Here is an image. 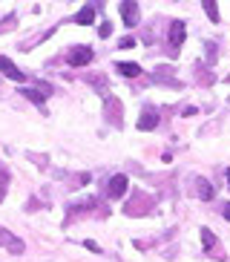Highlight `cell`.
<instances>
[{
	"label": "cell",
	"instance_id": "obj_1",
	"mask_svg": "<svg viewBox=\"0 0 230 262\" xmlns=\"http://www.w3.org/2000/svg\"><path fill=\"white\" fill-rule=\"evenodd\" d=\"M153 196H150V193H144V190H135L130 196V202H127V205H124V213L127 216H147L150 213V210H153Z\"/></svg>",
	"mask_w": 230,
	"mask_h": 262
},
{
	"label": "cell",
	"instance_id": "obj_2",
	"mask_svg": "<svg viewBox=\"0 0 230 262\" xmlns=\"http://www.w3.org/2000/svg\"><path fill=\"white\" fill-rule=\"evenodd\" d=\"M0 248H6L9 254H15V256H20L23 251H26V242L23 239H17L12 231H6L3 225H0Z\"/></svg>",
	"mask_w": 230,
	"mask_h": 262
},
{
	"label": "cell",
	"instance_id": "obj_3",
	"mask_svg": "<svg viewBox=\"0 0 230 262\" xmlns=\"http://www.w3.org/2000/svg\"><path fill=\"white\" fill-rule=\"evenodd\" d=\"M104 110H107V121L115 124V127H121L124 124V113H121V101L112 98V95H107V101H104Z\"/></svg>",
	"mask_w": 230,
	"mask_h": 262
},
{
	"label": "cell",
	"instance_id": "obj_4",
	"mask_svg": "<svg viewBox=\"0 0 230 262\" xmlns=\"http://www.w3.org/2000/svg\"><path fill=\"white\" fill-rule=\"evenodd\" d=\"M158 121H161L158 110H155V107H147L144 113L138 116V130H155V127H158Z\"/></svg>",
	"mask_w": 230,
	"mask_h": 262
},
{
	"label": "cell",
	"instance_id": "obj_5",
	"mask_svg": "<svg viewBox=\"0 0 230 262\" xmlns=\"http://www.w3.org/2000/svg\"><path fill=\"white\" fill-rule=\"evenodd\" d=\"M20 95H23V98H29L32 104L43 107L46 95H52V86H40V90H32V86H20Z\"/></svg>",
	"mask_w": 230,
	"mask_h": 262
},
{
	"label": "cell",
	"instance_id": "obj_6",
	"mask_svg": "<svg viewBox=\"0 0 230 262\" xmlns=\"http://www.w3.org/2000/svg\"><path fill=\"white\" fill-rule=\"evenodd\" d=\"M121 17H124V24H127V26H135L138 24L141 9H138L135 0H124V3H121Z\"/></svg>",
	"mask_w": 230,
	"mask_h": 262
},
{
	"label": "cell",
	"instance_id": "obj_7",
	"mask_svg": "<svg viewBox=\"0 0 230 262\" xmlns=\"http://www.w3.org/2000/svg\"><path fill=\"white\" fill-rule=\"evenodd\" d=\"M69 63H72V67H86V63H92V49L89 47H75L69 52Z\"/></svg>",
	"mask_w": 230,
	"mask_h": 262
},
{
	"label": "cell",
	"instance_id": "obj_8",
	"mask_svg": "<svg viewBox=\"0 0 230 262\" xmlns=\"http://www.w3.org/2000/svg\"><path fill=\"white\" fill-rule=\"evenodd\" d=\"M0 72H3L6 78H12V81H17V84H26V75H23L15 63L9 61V58H3V55H0Z\"/></svg>",
	"mask_w": 230,
	"mask_h": 262
},
{
	"label": "cell",
	"instance_id": "obj_9",
	"mask_svg": "<svg viewBox=\"0 0 230 262\" xmlns=\"http://www.w3.org/2000/svg\"><path fill=\"white\" fill-rule=\"evenodd\" d=\"M127 185H130V179L118 173V176H112V179H109V187H107V193L112 196V199H121L124 193H127Z\"/></svg>",
	"mask_w": 230,
	"mask_h": 262
},
{
	"label": "cell",
	"instance_id": "obj_10",
	"mask_svg": "<svg viewBox=\"0 0 230 262\" xmlns=\"http://www.w3.org/2000/svg\"><path fill=\"white\" fill-rule=\"evenodd\" d=\"M201 242H204V251H207V254L213 251V254L219 256V259H224V256L219 254V251H216V248H219V236H216V233L210 231V228H201Z\"/></svg>",
	"mask_w": 230,
	"mask_h": 262
},
{
	"label": "cell",
	"instance_id": "obj_11",
	"mask_svg": "<svg viewBox=\"0 0 230 262\" xmlns=\"http://www.w3.org/2000/svg\"><path fill=\"white\" fill-rule=\"evenodd\" d=\"M184 32H187L184 20H173V24H170V43H173V47H178L184 40Z\"/></svg>",
	"mask_w": 230,
	"mask_h": 262
},
{
	"label": "cell",
	"instance_id": "obj_12",
	"mask_svg": "<svg viewBox=\"0 0 230 262\" xmlns=\"http://www.w3.org/2000/svg\"><path fill=\"white\" fill-rule=\"evenodd\" d=\"M196 190H199V199L201 202H213V196H216L213 185H210L207 179H196Z\"/></svg>",
	"mask_w": 230,
	"mask_h": 262
},
{
	"label": "cell",
	"instance_id": "obj_13",
	"mask_svg": "<svg viewBox=\"0 0 230 262\" xmlns=\"http://www.w3.org/2000/svg\"><path fill=\"white\" fill-rule=\"evenodd\" d=\"M75 24H81V26H89V24H95V6H84L81 12L75 15Z\"/></svg>",
	"mask_w": 230,
	"mask_h": 262
},
{
	"label": "cell",
	"instance_id": "obj_14",
	"mask_svg": "<svg viewBox=\"0 0 230 262\" xmlns=\"http://www.w3.org/2000/svg\"><path fill=\"white\" fill-rule=\"evenodd\" d=\"M115 67H118V72H121L124 78H135V75H141V67H138V63H132V61H118Z\"/></svg>",
	"mask_w": 230,
	"mask_h": 262
},
{
	"label": "cell",
	"instance_id": "obj_15",
	"mask_svg": "<svg viewBox=\"0 0 230 262\" xmlns=\"http://www.w3.org/2000/svg\"><path fill=\"white\" fill-rule=\"evenodd\" d=\"M6 193H9V170H6V164L0 162V202L6 199Z\"/></svg>",
	"mask_w": 230,
	"mask_h": 262
},
{
	"label": "cell",
	"instance_id": "obj_16",
	"mask_svg": "<svg viewBox=\"0 0 230 262\" xmlns=\"http://www.w3.org/2000/svg\"><path fill=\"white\" fill-rule=\"evenodd\" d=\"M201 6H204L207 17H210V20H213V24H219V20H222V17H219V6H216L213 0H204V3H201Z\"/></svg>",
	"mask_w": 230,
	"mask_h": 262
},
{
	"label": "cell",
	"instance_id": "obj_17",
	"mask_svg": "<svg viewBox=\"0 0 230 262\" xmlns=\"http://www.w3.org/2000/svg\"><path fill=\"white\" fill-rule=\"evenodd\" d=\"M89 173H78V176H72V179H69V185H72V187H84V185H89Z\"/></svg>",
	"mask_w": 230,
	"mask_h": 262
},
{
	"label": "cell",
	"instance_id": "obj_18",
	"mask_svg": "<svg viewBox=\"0 0 230 262\" xmlns=\"http://www.w3.org/2000/svg\"><path fill=\"white\" fill-rule=\"evenodd\" d=\"M89 84L92 86H95V90H98V93H104V95H107V81H104V78H89Z\"/></svg>",
	"mask_w": 230,
	"mask_h": 262
},
{
	"label": "cell",
	"instance_id": "obj_19",
	"mask_svg": "<svg viewBox=\"0 0 230 262\" xmlns=\"http://www.w3.org/2000/svg\"><path fill=\"white\" fill-rule=\"evenodd\" d=\"M15 26H17V17L9 15V20H3V24H0V32H12Z\"/></svg>",
	"mask_w": 230,
	"mask_h": 262
},
{
	"label": "cell",
	"instance_id": "obj_20",
	"mask_svg": "<svg viewBox=\"0 0 230 262\" xmlns=\"http://www.w3.org/2000/svg\"><path fill=\"white\" fill-rule=\"evenodd\" d=\"M84 248H86V251H92V254H101L98 242H92V239H86V242H84Z\"/></svg>",
	"mask_w": 230,
	"mask_h": 262
},
{
	"label": "cell",
	"instance_id": "obj_21",
	"mask_svg": "<svg viewBox=\"0 0 230 262\" xmlns=\"http://www.w3.org/2000/svg\"><path fill=\"white\" fill-rule=\"evenodd\" d=\"M112 35V24H101V38H109Z\"/></svg>",
	"mask_w": 230,
	"mask_h": 262
},
{
	"label": "cell",
	"instance_id": "obj_22",
	"mask_svg": "<svg viewBox=\"0 0 230 262\" xmlns=\"http://www.w3.org/2000/svg\"><path fill=\"white\" fill-rule=\"evenodd\" d=\"M118 47H121V49H130V47H135V40H132V38H121V43H118Z\"/></svg>",
	"mask_w": 230,
	"mask_h": 262
},
{
	"label": "cell",
	"instance_id": "obj_23",
	"mask_svg": "<svg viewBox=\"0 0 230 262\" xmlns=\"http://www.w3.org/2000/svg\"><path fill=\"white\" fill-rule=\"evenodd\" d=\"M196 113H199L196 107H184V110H181V116H196Z\"/></svg>",
	"mask_w": 230,
	"mask_h": 262
},
{
	"label": "cell",
	"instance_id": "obj_24",
	"mask_svg": "<svg viewBox=\"0 0 230 262\" xmlns=\"http://www.w3.org/2000/svg\"><path fill=\"white\" fill-rule=\"evenodd\" d=\"M224 219H227V222H230V205H227V208H224Z\"/></svg>",
	"mask_w": 230,
	"mask_h": 262
},
{
	"label": "cell",
	"instance_id": "obj_25",
	"mask_svg": "<svg viewBox=\"0 0 230 262\" xmlns=\"http://www.w3.org/2000/svg\"><path fill=\"white\" fill-rule=\"evenodd\" d=\"M227 187H230V170H227Z\"/></svg>",
	"mask_w": 230,
	"mask_h": 262
}]
</instances>
